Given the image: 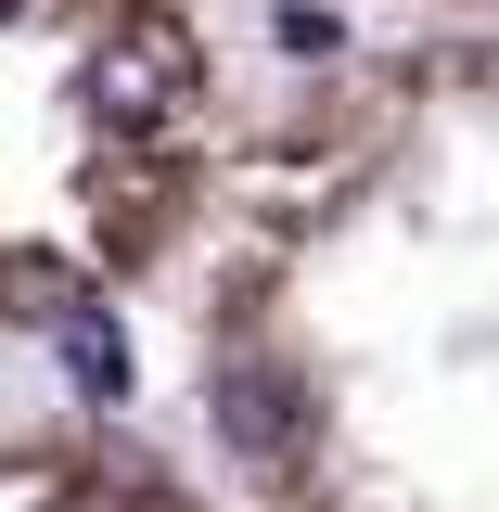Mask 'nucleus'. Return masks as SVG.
<instances>
[{"label": "nucleus", "instance_id": "3", "mask_svg": "<svg viewBox=\"0 0 499 512\" xmlns=\"http://www.w3.org/2000/svg\"><path fill=\"white\" fill-rule=\"evenodd\" d=\"M64 359H77V384H90V397H128V346H116V333L64 320Z\"/></svg>", "mask_w": 499, "mask_h": 512}, {"label": "nucleus", "instance_id": "2", "mask_svg": "<svg viewBox=\"0 0 499 512\" xmlns=\"http://www.w3.org/2000/svg\"><path fill=\"white\" fill-rule=\"evenodd\" d=\"M218 436L231 448H295V372H269V359H218Z\"/></svg>", "mask_w": 499, "mask_h": 512}, {"label": "nucleus", "instance_id": "1", "mask_svg": "<svg viewBox=\"0 0 499 512\" xmlns=\"http://www.w3.org/2000/svg\"><path fill=\"white\" fill-rule=\"evenodd\" d=\"M90 90H103L116 116H167V103L192 90V39H180V26H128L116 52H103V77H90Z\"/></svg>", "mask_w": 499, "mask_h": 512}, {"label": "nucleus", "instance_id": "4", "mask_svg": "<svg viewBox=\"0 0 499 512\" xmlns=\"http://www.w3.org/2000/svg\"><path fill=\"white\" fill-rule=\"evenodd\" d=\"M0 13H13V0H0Z\"/></svg>", "mask_w": 499, "mask_h": 512}]
</instances>
